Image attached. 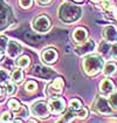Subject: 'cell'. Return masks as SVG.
<instances>
[{"mask_svg": "<svg viewBox=\"0 0 117 123\" xmlns=\"http://www.w3.org/2000/svg\"><path fill=\"white\" fill-rule=\"evenodd\" d=\"M104 66V60L103 57L98 54H90L86 55L82 62L83 67V72L88 76H95L98 73H101V70L103 69Z\"/></svg>", "mask_w": 117, "mask_h": 123, "instance_id": "obj_1", "label": "cell"}, {"mask_svg": "<svg viewBox=\"0 0 117 123\" xmlns=\"http://www.w3.org/2000/svg\"><path fill=\"white\" fill-rule=\"evenodd\" d=\"M81 8L76 6V5H73V4H64L60 10H58V15L61 17V19L64 20L67 15L69 17V22L71 21H75L81 17Z\"/></svg>", "mask_w": 117, "mask_h": 123, "instance_id": "obj_2", "label": "cell"}, {"mask_svg": "<svg viewBox=\"0 0 117 123\" xmlns=\"http://www.w3.org/2000/svg\"><path fill=\"white\" fill-rule=\"evenodd\" d=\"M30 111L32 114L38 117V118H41V120H45L47 118L49 115H50V111H49V107H48V103L46 101H36L34 103L32 104L30 107Z\"/></svg>", "mask_w": 117, "mask_h": 123, "instance_id": "obj_3", "label": "cell"}, {"mask_svg": "<svg viewBox=\"0 0 117 123\" xmlns=\"http://www.w3.org/2000/svg\"><path fill=\"white\" fill-rule=\"evenodd\" d=\"M63 80L61 77H56L53 82H50L47 87H46V90H45V94L47 97L52 98V97H56L60 96L62 90H63Z\"/></svg>", "mask_w": 117, "mask_h": 123, "instance_id": "obj_4", "label": "cell"}, {"mask_svg": "<svg viewBox=\"0 0 117 123\" xmlns=\"http://www.w3.org/2000/svg\"><path fill=\"white\" fill-rule=\"evenodd\" d=\"M93 108L96 113L101 114V115H110L112 113V108L110 107V104L108 102V100L103 96H98L96 97V100L94 101Z\"/></svg>", "mask_w": 117, "mask_h": 123, "instance_id": "obj_5", "label": "cell"}, {"mask_svg": "<svg viewBox=\"0 0 117 123\" xmlns=\"http://www.w3.org/2000/svg\"><path fill=\"white\" fill-rule=\"evenodd\" d=\"M50 20L46 15H39L33 21V29L38 33H47L50 28Z\"/></svg>", "mask_w": 117, "mask_h": 123, "instance_id": "obj_6", "label": "cell"}, {"mask_svg": "<svg viewBox=\"0 0 117 123\" xmlns=\"http://www.w3.org/2000/svg\"><path fill=\"white\" fill-rule=\"evenodd\" d=\"M48 107H49V111L54 115H60L66 109V101L60 97V96H56V97H52L48 102Z\"/></svg>", "mask_w": 117, "mask_h": 123, "instance_id": "obj_7", "label": "cell"}, {"mask_svg": "<svg viewBox=\"0 0 117 123\" xmlns=\"http://www.w3.org/2000/svg\"><path fill=\"white\" fill-rule=\"evenodd\" d=\"M6 53L11 59H17L22 53V47L19 42L14 40H8L7 46H6Z\"/></svg>", "mask_w": 117, "mask_h": 123, "instance_id": "obj_8", "label": "cell"}, {"mask_svg": "<svg viewBox=\"0 0 117 123\" xmlns=\"http://www.w3.org/2000/svg\"><path fill=\"white\" fill-rule=\"evenodd\" d=\"M95 49V42L93 40H86L82 43H78V46L75 48V52L78 55H87L88 53H91Z\"/></svg>", "mask_w": 117, "mask_h": 123, "instance_id": "obj_9", "label": "cell"}, {"mask_svg": "<svg viewBox=\"0 0 117 123\" xmlns=\"http://www.w3.org/2000/svg\"><path fill=\"white\" fill-rule=\"evenodd\" d=\"M99 94L102 96H109L114 90H115V86L114 82L110 79H104L99 82Z\"/></svg>", "mask_w": 117, "mask_h": 123, "instance_id": "obj_10", "label": "cell"}, {"mask_svg": "<svg viewBox=\"0 0 117 123\" xmlns=\"http://www.w3.org/2000/svg\"><path fill=\"white\" fill-rule=\"evenodd\" d=\"M103 38L109 43L117 42V28L112 25H109L103 29Z\"/></svg>", "mask_w": 117, "mask_h": 123, "instance_id": "obj_11", "label": "cell"}, {"mask_svg": "<svg viewBox=\"0 0 117 123\" xmlns=\"http://www.w3.org/2000/svg\"><path fill=\"white\" fill-rule=\"evenodd\" d=\"M41 57H42V61L47 65H52L54 63L56 60H58V52L53 48H47L42 52L41 54Z\"/></svg>", "mask_w": 117, "mask_h": 123, "instance_id": "obj_12", "label": "cell"}, {"mask_svg": "<svg viewBox=\"0 0 117 123\" xmlns=\"http://www.w3.org/2000/svg\"><path fill=\"white\" fill-rule=\"evenodd\" d=\"M71 37L76 43H82L88 39V31L83 27H77V28L74 29Z\"/></svg>", "mask_w": 117, "mask_h": 123, "instance_id": "obj_13", "label": "cell"}, {"mask_svg": "<svg viewBox=\"0 0 117 123\" xmlns=\"http://www.w3.org/2000/svg\"><path fill=\"white\" fill-rule=\"evenodd\" d=\"M30 63V59L27 55H19L15 60V65L19 68H27Z\"/></svg>", "mask_w": 117, "mask_h": 123, "instance_id": "obj_14", "label": "cell"}, {"mask_svg": "<svg viewBox=\"0 0 117 123\" xmlns=\"http://www.w3.org/2000/svg\"><path fill=\"white\" fill-rule=\"evenodd\" d=\"M11 81L13 83H21L23 80V72L21 69H15L13 70V73L11 74Z\"/></svg>", "mask_w": 117, "mask_h": 123, "instance_id": "obj_15", "label": "cell"}, {"mask_svg": "<svg viewBox=\"0 0 117 123\" xmlns=\"http://www.w3.org/2000/svg\"><path fill=\"white\" fill-rule=\"evenodd\" d=\"M102 70H103V73H104L105 76H111L116 73L117 66L114 63V62H108L107 65L103 66V69H102Z\"/></svg>", "mask_w": 117, "mask_h": 123, "instance_id": "obj_16", "label": "cell"}, {"mask_svg": "<svg viewBox=\"0 0 117 123\" xmlns=\"http://www.w3.org/2000/svg\"><path fill=\"white\" fill-rule=\"evenodd\" d=\"M81 108H83V105H82V102H81L78 98H73V100L69 101V109H70L71 111L76 113Z\"/></svg>", "mask_w": 117, "mask_h": 123, "instance_id": "obj_17", "label": "cell"}, {"mask_svg": "<svg viewBox=\"0 0 117 123\" xmlns=\"http://www.w3.org/2000/svg\"><path fill=\"white\" fill-rule=\"evenodd\" d=\"M108 102H109L110 107H111L114 110H117V92H115V90H114L111 94L109 95Z\"/></svg>", "mask_w": 117, "mask_h": 123, "instance_id": "obj_18", "label": "cell"}, {"mask_svg": "<svg viewBox=\"0 0 117 123\" xmlns=\"http://www.w3.org/2000/svg\"><path fill=\"white\" fill-rule=\"evenodd\" d=\"M8 107H10L11 110H13V113H17L20 108H21V104H20V102L18 100L11 98L10 101H8Z\"/></svg>", "mask_w": 117, "mask_h": 123, "instance_id": "obj_19", "label": "cell"}, {"mask_svg": "<svg viewBox=\"0 0 117 123\" xmlns=\"http://www.w3.org/2000/svg\"><path fill=\"white\" fill-rule=\"evenodd\" d=\"M10 80V73L7 69H4V68H0V83H6L7 81Z\"/></svg>", "mask_w": 117, "mask_h": 123, "instance_id": "obj_20", "label": "cell"}, {"mask_svg": "<svg viewBox=\"0 0 117 123\" xmlns=\"http://www.w3.org/2000/svg\"><path fill=\"white\" fill-rule=\"evenodd\" d=\"M15 90H17V88H15V85H13V82L11 81V82H6L5 83V92H6V94L7 95H13L15 93Z\"/></svg>", "mask_w": 117, "mask_h": 123, "instance_id": "obj_21", "label": "cell"}, {"mask_svg": "<svg viewBox=\"0 0 117 123\" xmlns=\"http://www.w3.org/2000/svg\"><path fill=\"white\" fill-rule=\"evenodd\" d=\"M101 7L104 11H112L114 4L111 0H101Z\"/></svg>", "mask_w": 117, "mask_h": 123, "instance_id": "obj_22", "label": "cell"}, {"mask_svg": "<svg viewBox=\"0 0 117 123\" xmlns=\"http://www.w3.org/2000/svg\"><path fill=\"white\" fill-rule=\"evenodd\" d=\"M88 114H89V111H88L87 108H81L80 110H77L76 113H75V116H76V118H80V120H83V118H86L88 116Z\"/></svg>", "mask_w": 117, "mask_h": 123, "instance_id": "obj_23", "label": "cell"}, {"mask_svg": "<svg viewBox=\"0 0 117 123\" xmlns=\"http://www.w3.org/2000/svg\"><path fill=\"white\" fill-rule=\"evenodd\" d=\"M36 88H38V83L35 82V81H28L27 83H26V86H25V89L27 90V92H29V93H32V92H35L36 90Z\"/></svg>", "mask_w": 117, "mask_h": 123, "instance_id": "obj_24", "label": "cell"}, {"mask_svg": "<svg viewBox=\"0 0 117 123\" xmlns=\"http://www.w3.org/2000/svg\"><path fill=\"white\" fill-rule=\"evenodd\" d=\"M13 115L10 113V111H5V113L1 114V117H0V121L2 122H12L13 121Z\"/></svg>", "mask_w": 117, "mask_h": 123, "instance_id": "obj_25", "label": "cell"}, {"mask_svg": "<svg viewBox=\"0 0 117 123\" xmlns=\"http://www.w3.org/2000/svg\"><path fill=\"white\" fill-rule=\"evenodd\" d=\"M19 5L21 8L28 10L29 7L33 5V0H19Z\"/></svg>", "mask_w": 117, "mask_h": 123, "instance_id": "obj_26", "label": "cell"}, {"mask_svg": "<svg viewBox=\"0 0 117 123\" xmlns=\"http://www.w3.org/2000/svg\"><path fill=\"white\" fill-rule=\"evenodd\" d=\"M7 42H8V39L6 38L5 35H0V50L1 52H4L6 49Z\"/></svg>", "mask_w": 117, "mask_h": 123, "instance_id": "obj_27", "label": "cell"}, {"mask_svg": "<svg viewBox=\"0 0 117 123\" xmlns=\"http://www.w3.org/2000/svg\"><path fill=\"white\" fill-rule=\"evenodd\" d=\"M74 118H76L75 113H74V111H71V110L69 109V111L66 114V115H64V117H63V121H66V122H70V121H73Z\"/></svg>", "mask_w": 117, "mask_h": 123, "instance_id": "obj_28", "label": "cell"}, {"mask_svg": "<svg viewBox=\"0 0 117 123\" xmlns=\"http://www.w3.org/2000/svg\"><path fill=\"white\" fill-rule=\"evenodd\" d=\"M15 115H17V116H20V117H27L28 113H27L26 107H25V105H21V108L15 113Z\"/></svg>", "mask_w": 117, "mask_h": 123, "instance_id": "obj_29", "label": "cell"}, {"mask_svg": "<svg viewBox=\"0 0 117 123\" xmlns=\"http://www.w3.org/2000/svg\"><path fill=\"white\" fill-rule=\"evenodd\" d=\"M110 53H111L112 59L117 60V42H114V45L110 47Z\"/></svg>", "mask_w": 117, "mask_h": 123, "instance_id": "obj_30", "label": "cell"}, {"mask_svg": "<svg viewBox=\"0 0 117 123\" xmlns=\"http://www.w3.org/2000/svg\"><path fill=\"white\" fill-rule=\"evenodd\" d=\"M38 2H39L40 5H42V6H46V5H48V4H50L53 0H36Z\"/></svg>", "mask_w": 117, "mask_h": 123, "instance_id": "obj_31", "label": "cell"}, {"mask_svg": "<svg viewBox=\"0 0 117 123\" xmlns=\"http://www.w3.org/2000/svg\"><path fill=\"white\" fill-rule=\"evenodd\" d=\"M111 12H112L114 18H115V19H117V7H115V6H114V8H112V11H111Z\"/></svg>", "mask_w": 117, "mask_h": 123, "instance_id": "obj_32", "label": "cell"}, {"mask_svg": "<svg viewBox=\"0 0 117 123\" xmlns=\"http://www.w3.org/2000/svg\"><path fill=\"white\" fill-rule=\"evenodd\" d=\"M1 96H2V88L0 87V97H1Z\"/></svg>", "mask_w": 117, "mask_h": 123, "instance_id": "obj_33", "label": "cell"}, {"mask_svg": "<svg viewBox=\"0 0 117 123\" xmlns=\"http://www.w3.org/2000/svg\"><path fill=\"white\" fill-rule=\"evenodd\" d=\"M109 121H117V118H109Z\"/></svg>", "mask_w": 117, "mask_h": 123, "instance_id": "obj_34", "label": "cell"}, {"mask_svg": "<svg viewBox=\"0 0 117 123\" xmlns=\"http://www.w3.org/2000/svg\"><path fill=\"white\" fill-rule=\"evenodd\" d=\"M74 1H75V2H82L83 0H74Z\"/></svg>", "mask_w": 117, "mask_h": 123, "instance_id": "obj_35", "label": "cell"}, {"mask_svg": "<svg viewBox=\"0 0 117 123\" xmlns=\"http://www.w3.org/2000/svg\"><path fill=\"white\" fill-rule=\"evenodd\" d=\"M91 1H94V2H97V1H101V0H91Z\"/></svg>", "mask_w": 117, "mask_h": 123, "instance_id": "obj_36", "label": "cell"}, {"mask_svg": "<svg viewBox=\"0 0 117 123\" xmlns=\"http://www.w3.org/2000/svg\"><path fill=\"white\" fill-rule=\"evenodd\" d=\"M1 59H2V54H0V61H1Z\"/></svg>", "mask_w": 117, "mask_h": 123, "instance_id": "obj_37", "label": "cell"}, {"mask_svg": "<svg viewBox=\"0 0 117 123\" xmlns=\"http://www.w3.org/2000/svg\"><path fill=\"white\" fill-rule=\"evenodd\" d=\"M0 54H2V52H1V50H0Z\"/></svg>", "mask_w": 117, "mask_h": 123, "instance_id": "obj_38", "label": "cell"}]
</instances>
